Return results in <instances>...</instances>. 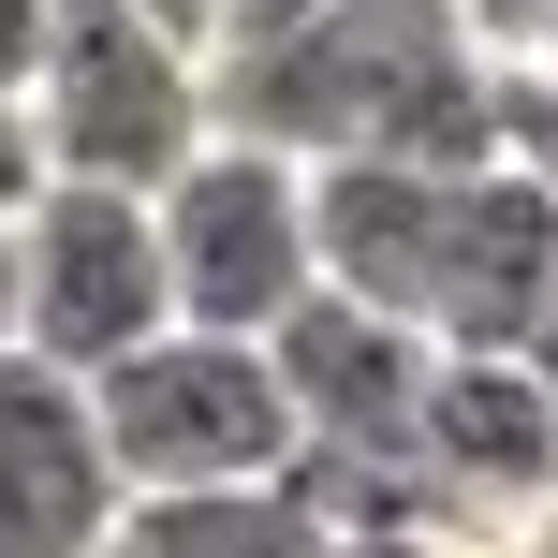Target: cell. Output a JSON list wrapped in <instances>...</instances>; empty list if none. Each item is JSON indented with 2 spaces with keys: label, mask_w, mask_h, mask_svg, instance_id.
Instances as JSON below:
<instances>
[{
  "label": "cell",
  "mask_w": 558,
  "mask_h": 558,
  "mask_svg": "<svg viewBox=\"0 0 558 558\" xmlns=\"http://www.w3.org/2000/svg\"><path fill=\"white\" fill-rule=\"evenodd\" d=\"M412 471L441 485L456 530H530L558 500V383L530 353H441V397H426Z\"/></svg>",
  "instance_id": "obj_8"
},
{
  "label": "cell",
  "mask_w": 558,
  "mask_h": 558,
  "mask_svg": "<svg viewBox=\"0 0 558 558\" xmlns=\"http://www.w3.org/2000/svg\"><path fill=\"white\" fill-rule=\"evenodd\" d=\"M104 558H338V530L294 485H221V500H133Z\"/></svg>",
  "instance_id": "obj_10"
},
{
  "label": "cell",
  "mask_w": 558,
  "mask_h": 558,
  "mask_svg": "<svg viewBox=\"0 0 558 558\" xmlns=\"http://www.w3.org/2000/svg\"><path fill=\"white\" fill-rule=\"evenodd\" d=\"M162 265H177V324H206V338H279L308 294H324V206H308V162L221 133V147L162 192Z\"/></svg>",
  "instance_id": "obj_4"
},
{
  "label": "cell",
  "mask_w": 558,
  "mask_h": 558,
  "mask_svg": "<svg viewBox=\"0 0 558 558\" xmlns=\"http://www.w3.org/2000/svg\"><path fill=\"white\" fill-rule=\"evenodd\" d=\"M162 29H192V45H221V0H147Z\"/></svg>",
  "instance_id": "obj_15"
},
{
  "label": "cell",
  "mask_w": 558,
  "mask_h": 558,
  "mask_svg": "<svg viewBox=\"0 0 558 558\" xmlns=\"http://www.w3.org/2000/svg\"><path fill=\"white\" fill-rule=\"evenodd\" d=\"M104 456L133 500H221V485H294L308 471V426H294V383H279L265 338H147L133 367H104Z\"/></svg>",
  "instance_id": "obj_3"
},
{
  "label": "cell",
  "mask_w": 558,
  "mask_h": 558,
  "mask_svg": "<svg viewBox=\"0 0 558 558\" xmlns=\"http://www.w3.org/2000/svg\"><path fill=\"white\" fill-rule=\"evenodd\" d=\"M426 15H456V0H426Z\"/></svg>",
  "instance_id": "obj_18"
},
{
  "label": "cell",
  "mask_w": 558,
  "mask_h": 558,
  "mask_svg": "<svg viewBox=\"0 0 558 558\" xmlns=\"http://www.w3.org/2000/svg\"><path fill=\"white\" fill-rule=\"evenodd\" d=\"M45 45H59V0H0V104L45 88Z\"/></svg>",
  "instance_id": "obj_13"
},
{
  "label": "cell",
  "mask_w": 558,
  "mask_h": 558,
  "mask_svg": "<svg viewBox=\"0 0 558 558\" xmlns=\"http://www.w3.org/2000/svg\"><path fill=\"white\" fill-rule=\"evenodd\" d=\"M530 367H544V383H558V294H544V324H530Z\"/></svg>",
  "instance_id": "obj_17"
},
{
  "label": "cell",
  "mask_w": 558,
  "mask_h": 558,
  "mask_svg": "<svg viewBox=\"0 0 558 558\" xmlns=\"http://www.w3.org/2000/svg\"><path fill=\"white\" fill-rule=\"evenodd\" d=\"M133 485L104 456V397L45 353H0V558H104Z\"/></svg>",
  "instance_id": "obj_7"
},
{
  "label": "cell",
  "mask_w": 558,
  "mask_h": 558,
  "mask_svg": "<svg viewBox=\"0 0 558 558\" xmlns=\"http://www.w3.org/2000/svg\"><path fill=\"white\" fill-rule=\"evenodd\" d=\"M265 353H279V383H294V426H308L324 471H412L426 397H441V338L426 324L353 308V294H308Z\"/></svg>",
  "instance_id": "obj_6"
},
{
  "label": "cell",
  "mask_w": 558,
  "mask_h": 558,
  "mask_svg": "<svg viewBox=\"0 0 558 558\" xmlns=\"http://www.w3.org/2000/svg\"><path fill=\"white\" fill-rule=\"evenodd\" d=\"M0 353H29V279H15V235H0Z\"/></svg>",
  "instance_id": "obj_14"
},
{
  "label": "cell",
  "mask_w": 558,
  "mask_h": 558,
  "mask_svg": "<svg viewBox=\"0 0 558 558\" xmlns=\"http://www.w3.org/2000/svg\"><path fill=\"white\" fill-rule=\"evenodd\" d=\"M500 558H558V500L530 514V530H500Z\"/></svg>",
  "instance_id": "obj_16"
},
{
  "label": "cell",
  "mask_w": 558,
  "mask_h": 558,
  "mask_svg": "<svg viewBox=\"0 0 558 558\" xmlns=\"http://www.w3.org/2000/svg\"><path fill=\"white\" fill-rule=\"evenodd\" d=\"M308 206H324V294L397 308V324L441 338V279H456L471 177H441V162H338V177H308Z\"/></svg>",
  "instance_id": "obj_9"
},
{
  "label": "cell",
  "mask_w": 558,
  "mask_h": 558,
  "mask_svg": "<svg viewBox=\"0 0 558 558\" xmlns=\"http://www.w3.org/2000/svg\"><path fill=\"white\" fill-rule=\"evenodd\" d=\"M45 192H59V162H45V118H29V104H0V235H15Z\"/></svg>",
  "instance_id": "obj_11"
},
{
  "label": "cell",
  "mask_w": 558,
  "mask_h": 558,
  "mask_svg": "<svg viewBox=\"0 0 558 558\" xmlns=\"http://www.w3.org/2000/svg\"><path fill=\"white\" fill-rule=\"evenodd\" d=\"M456 29H471V45L514 74V59H544V45H558V0H456Z\"/></svg>",
  "instance_id": "obj_12"
},
{
  "label": "cell",
  "mask_w": 558,
  "mask_h": 558,
  "mask_svg": "<svg viewBox=\"0 0 558 558\" xmlns=\"http://www.w3.org/2000/svg\"><path fill=\"white\" fill-rule=\"evenodd\" d=\"M15 279H29V353L74 367V383H104V367H133L147 338H177V265H162V206L147 192L59 177V192L15 221Z\"/></svg>",
  "instance_id": "obj_5"
},
{
  "label": "cell",
  "mask_w": 558,
  "mask_h": 558,
  "mask_svg": "<svg viewBox=\"0 0 558 558\" xmlns=\"http://www.w3.org/2000/svg\"><path fill=\"white\" fill-rule=\"evenodd\" d=\"M29 118H45L59 177L162 206L177 177L221 147V59H206L192 29H162L147 0H59V45H45Z\"/></svg>",
  "instance_id": "obj_2"
},
{
  "label": "cell",
  "mask_w": 558,
  "mask_h": 558,
  "mask_svg": "<svg viewBox=\"0 0 558 558\" xmlns=\"http://www.w3.org/2000/svg\"><path fill=\"white\" fill-rule=\"evenodd\" d=\"M221 133L279 147V162L338 177V162H441L485 177L514 162V74L426 0H324L279 45L221 59Z\"/></svg>",
  "instance_id": "obj_1"
}]
</instances>
